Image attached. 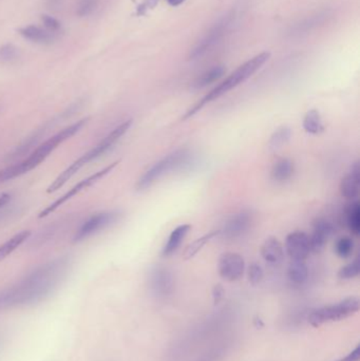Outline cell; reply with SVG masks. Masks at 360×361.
Masks as SVG:
<instances>
[{
	"label": "cell",
	"mask_w": 360,
	"mask_h": 361,
	"mask_svg": "<svg viewBox=\"0 0 360 361\" xmlns=\"http://www.w3.org/2000/svg\"><path fill=\"white\" fill-rule=\"evenodd\" d=\"M253 223V214L249 210H241L228 219L223 228L220 229V237L235 240L242 237Z\"/></svg>",
	"instance_id": "cell-12"
},
{
	"label": "cell",
	"mask_w": 360,
	"mask_h": 361,
	"mask_svg": "<svg viewBox=\"0 0 360 361\" xmlns=\"http://www.w3.org/2000/svg\"><path fill=\"white\" fill-rule=\"evenodd\" d=\"M225 72V68L222 67V66H216V67L207 70V71L201 74V75L194 80V88L202 89L205 88V87L209 86V85L213 84V82L219 80L220 78H223Z\"/></svg>",
	"instance_id": "cell-24"
},
{
	"label": "cell",
	"mask_w": 360,
	"mask_h": 361,
	"mask_svg": "<svg viewBox=\"0 0 360 361\" xmlns=\"http://www.w3.org/2000/svg\"><path fill=\"white\" fill-rule=\"evenodd\" d=\"M122 218L120 210H106L89 216L80 225L73 235L74 243H80L92 235L109 228Z\"/></svg>",
	"instance_id": "cell-7"
},
{
	"label": "cell",
	"mask_w": 360,
	"mask_h": 361,
	"mask_svg": "<svg viewBox=\"0 0 360 361\" xmlns=\"http://www.w3.org/2000/svg\"><path fill=\"white\" fill-rule=\"evenodd\" d=\"M360 273L359 259H355L353 262L349 263L346 267H342L338 271V277L342 280H350L356 278Z\"/></svg>",
	"instance_id": "cell-29"
},
{
	"label": "cell",
	"mask_w": 360,
	"mask_h": 361,
	"mask_svg": "<svg viewBox=\"0 0 360 361\" xmlns=\"http://www.w3.org/2000/svg\"><path fill=\"white\" fill-rule=\"evenodd\" d=\"M31 237V231H23L20 233L13 235L10 239L6 240L4 243L0 244V261L6 259L8 255L12 254L19 246L23 245L25 242Z\"/></svg>",
	"instance_id": "cell-20"
},
{
	"label": "cell",
	"mask_w": 360,
	"mask_h": 361,
	"mask_svg": "<svg viewBox=\"0 0 360 361\" xmlns=\"http://www.w3.org/2000/svg\"><path fill=\"white\" fill-rule=\"evenodd\" d=\"M42 21L44 23V27L50 30L53 33L58 32L59 30H61V23H59L57 19H55L54 17L49 16V15H42Z\"/></svg>",
	"instance_id": "cell-33"
},
{
	"label": "cell",
	"mask_w": 360,
	"mask_h": 361,
	"mask_svg": "<svg viewBox=\"0 0 360 361\" xmlns=\"http://www.w3.org/2000/svg\"><path fill=\"white\" fill-rule=\"evenodd\" d=\"M10 201L11 195H8V193H2V195H0V209L4 207Z\"/></svg>",
	"instance_id": "cell-36"
},
{
	"label": "cell",
	"mask_w": 360,
	"mask_h": 361,
	"mask_svg": "<svg viewBox=\"0 0 360 361\" xmlns=\"http://www.w3.org/2000/svg\"><path fill=\"white\" fill-rule=\"evenodd\" d=\"M360 358V348L356 347L354 351L351 352L344 360L340 361H359Z\"/></svg>",
	"instance_id": "cell-35"
},
{
	"label": "cell",
	"mask_w": 360,
	"mask_h": 361,
	"mask_svg": "<svg viewBox=\"0 0 360 361\" xmlns=\"http://www.w3.org/2000/svg\"><path fill=\"white\" fill-rule=\"evenodd\" d=\"M302 126H304V131L310 135H321L325 131L323 118H321L318 110L316 109H311L306 112Z\"/></svg>",
	"instance_id": "cell-22"
},
{
	"label": "cell",
	"mask_w": 360,
	"mask_h": 361,
	"mask_svg": "<svg viewBox=\"0 0 360 361\" xmlns=\"http://www.w3.org/2000/svg\"><path fill=\"white\" fill-rule=\"evenodd\" d=\"M19 33L25 39L38 42V44H48V42H52V35L36 25H27V27H21L19 30Z\"/></svg>",
	"instance_id": "cell-25"
},
{
	"label": "cell",
	"mask_w": 360,
	"mask_h": 361,
	"mask_svg": "<svg viewBox=\"0 0 360 361\" xmlns=\"http://www.w3.org/2000/svg\"><path fill=\"white\" fill-rule=\"evenodd\" d=\"M118 162L112 163V164L108 165V166L105 167V169L97 171V173H93V175L87 177L86 179L82 180H80V182H78L77 184L74 185V186L72 187L71 189H69V190H68L67 192L65 193V195H61V197H58V199L55 200V201L53 202V203H51L50 205L46 206V207L44 208V209L42 210V212H40L39 216H38V218H44V216H48L49 214H52V212H54L55 210L57 209V208L61 207V206L63 205V204H65L66 202L69 201L70 199H72V197H75L76 195H78V193L82 192V191H84L85 189H87L88 188V187H90L91 185L94 184V183L97 182V180L103 179V178L106 177V176H107L108 173H111V171H113V169H116V166H118Z\"/></svg>",
	"instance_id": "cell-8"
},
{
	"label": "cell",
	"mask_w": 360,
	"mask_h": 361,
	"mask_svg": "<svg viewBox=\"0 0 360 361\" xmlns=\"http://www.w3.org/2000/svg\"><path fill=\"white\" fill-rule=\"evenodd\" d=\"M360 185V166L356 162L351 167L350 171L342 178L340 182V193L348 200H354L359 197Z\"/></svg>",
	"instance_id": "cell-17"
},
{
	"label": "cell",
	"mask_w": 360,
	"mask_h": 361,
	"mask_svg": "<svg viewBox=\"0 0 360 361\" xmlns=\"http://www.w3.org/2000/svg\"><path fill=\"white\" fill-rule=\"evenodd\" d=\"M295 173V165L290 159H280L275 163L271 171V177L277 183H285L291 179Z\"/></svg>",
	"instance_id": "cell-19"
},
{
	"label": "cell",
	"mask_w": 360,
	"mask_h": 361,
	"mask_svg": "<svg viewBox=\"0 0 360 361\" xmlns=\"http://www.w3.org/2000/svg\"><path fill=\"white\" fill-rule=\"evenodd\" d=\"M291 137V128L287 126L280 127V128L277 129V130L273 133L272 137H270L268 147L273 150L279 149V148L283 147V145H285V144L290 141Z\"/></svg>",
	"instance_id": "cell-27"
},
{
	"label": "cell",
	"mask_w": 360,
	"mask_h": 361,
	"mask_svg": "<svg viewBox=\"0 0 360 361\" xmlns=\"http://www.w3.org/2000/svg\"><path fill=\"white\" fill-rule=\"evenodd\" d=\"M190 229H192V225L190 224H183L175 227V228L171 231L166 244H165L164 247H163V257L173 256V255L179 250L181 244L183 243L184 239H185L186 235L190 233Z\"/></svg>",
	"instance_id": "cell-18"
},
{
	"label": "cell",
	"mask_w": 360,
	"mask_h": 361,
	"mask_svg": "<svg viewBox=\"0 0 360 361\" xmlns=\"http://www.w3.org/2000/svg\"><path fill=\"white\" fill-rule=\"evenodd\" d=\"M18 49L11 44H4L0 48V63H12L18 59Z\"/></svg>",
	"instance_id": "cell-30"
},
{
	"label": "cell",
	"mask_w": 360,
	"mask_h": 361,
	"mask_svg": "<svg viewBox=\"0 0 360 361\" xmlns=\"http://www.w3.org/2000/svg\"><path fill=\"white\" fill-rule=\"evenodd\" d=\"M224 294H225V292H224L223 286H220V284H217V286H213V298L215 305H219V303L221 302L222 299H223Z\"/></svg>",
	"instance_id": "cell-34"
},
{
	"label": "cell",
	"mask_w": 360,
	"mask_h": 361,
	"mask_svg": "<svg viewBox=\"0 0 360 361\" xmlns=\"http://www.w3.org/2000/svg\"><path fill=\"white\" fill-rule=\"evenodd\" d=\"M218 271H219L222 279L225 281H238L244 275V259L237 252H224L220 256L219 262H218Z\"/></svg>",
	"instance_id": "cell-11"
},
{
	"label": "cell",
	"mask_w": 360,
	"mask_h": 361,
	"mask_svg": "<svg viewBox=\"0 0 360 361\" xmlns=\"http://www.w3.org/2000/svg\"><path fill=\"white\" fill-rule=\"evenodd\" d=\"M270 53L262 52L260 53V54L256 55L255 57L249 59V61H247V63H243L236 71L232 72L230 76H228L223 82H220L217 87H215L213 90L209 91L200 101L197 102V103L184 114L182 121L188 120V118H192V116H196L205 106L219 99L222 95L230 92V90L236 88V87L240 86L243 82H247L256 72L259 71V70L266 65V61L270 59Z\"/></svg>",
	"instance_id": "cell-3"
},
{
	"label": "cell",
	"mask_w": 360,
	"mask_h": 361,
	"mask_svg": "<svg viewBox=\"0 0 360 361\" xmlns=\"http://www.w3.org/2000/svg\"><path fill=\"white\" fill-rule=\"evenodd\" d=\"M148 286L154 296L166 298L175 290V277L166 267H156L150 271Z\"/></svg>",
	"instance_id": "cell-10"
},
{
	"label": "cell",
	"mask_w": 360,
	"mask_h": 361,
	"mask_svg": "<svg viewBox=\"0 0 360 361\" xmlns=\"http://www.w3.org/2000/svg\"><path fill=\"white\" fill-rule=\"evenodd\" d=\"M262 258L271 265H279L285 260V248L277 238L270 237L263 242L260 250Z\"/></svg>",
	"instance_id": "cell-16"
},
{
	"label": "cell",
	"mask_w": 360,
	"mask_h": 361,
	"mask_svg": "<svg viewBox=\"0 0 360 361\" xmlns=\"http://www.w3.org/2000/svg\"><path fill=\"white\" fill-rule=\"evenodd\" d=\"M247 275H249V280L253 286H257L262 281L264 277L263 269L259 263H252L247 269Z\"/></svg>",
	"instance_id": "cell-31"
},
{
	"label": "cell",
	"mask_w": 360,
	"mask_h": 361,
	"mask_svg": "<svg viewBox=\"0 0 360 361\" xmlns=\"http://www.w3.org/2000/svg\"><path fill=\"white\" fill-rule=\"evenodd\" d=\"M97 4V0H80L76 12L80 16H87L95 10Z\"/></svg>",
	"instance_id": "cell-32"
},
{
	"label": "cell",
	"mask_w": 360,
	"mask_h": 361,
	"mask_svg": "<svg viewBox=\"0 0 360 361\" xmlns=\"http://www.w3.org/2000/svg\"><path fill=\"white\" fill-rule=\"evenodd\" d=\"M197 163L196 156L188 149H178L167 154L158 162L154 163L137 180L135 189L139 192L147 190L154 183L162 179L171 171H185L192 169Z\"/></svg>",
	"instance_id": "cell-5"
},
{
	"label": "cell",
	"mask_w": 360,
	"mask_h": 361,
	"mask_svg": "<svg viewBox=\"0 0 360 361\" xmlns=\"http://www.w3.org/2000/svg\"><path fill=\"white\" fill-rule=\"evenodd\" d=\"M287 277L292 283L304 284L308 280L309 269L304 260H292L287 269Z\"/></svg>",
	"instance_id": "cell-21"
},
{
	"label": "cell",
	"mask_w": 360,
	"mask_h": 361,
	"mask_svg": "<svg viewBox=\"0 0 360 361\" xmlns=\"http://www.w3.org/2000/svg\"><path fill=\"white\" fill-rule=\"evenodd\" d=\"M359 311V300L356 297H349L336 305H327L315 310L309 317V322L315 328L329 322H340Z\"/></svg>",
	"instance_id": "cell-6"
},
{
	"label": "cell",
	"mask_w": 360,
	"mask_h": 361,
	"mask_svg": "<svg viewBox=\"0 0 360 361\" xmlns=\"http://www.w3.org/2000/svg\"><path fill=\"white\" fill-rule=\"evenodd\" d=\"M132 120L125 121L122 124L116 127L113 130L110 131V133H108L99 144H97L92 149L82 154L77 160L74 161L69 167H67L56 179L53 180L52 184L49 186L48 190L46 191L51 193L58 190L68 180L71 179L73 176H75L82 167L86 166V165L93 162V161L97 160V159L101 158L104 154H107V152L128 133L129 129L132 126Z\"/></svg>",
	"instance_id": "cell-4"
},
{
	"label": "cell",
	"mask_w": 360,
	"mask_h": 361,
	"mask_svg": "<svg viewBox=\"0 0 360 361\" xmlns=\"http://www.w3.org/2000/svg\"><path fill=\"white\" fill-rule=\"evenodd\" d=\"M347 226L353 235H359L360 233V204L352 202L346 209Z\"/></svg>",
	"instance_id": "cell-26"
},
{
	"label": "cell",
	"mask_w": 360,
	"mask_h": 361,
	"mask_svg": "<svg viewBox=\"0 0 360 361\" xmlns=\"http://www.w3.org/2000/svg\"><path fill=\"white\" fill-rule=\"evenodd\" d=\"M230 25V21H228V18L223 19L221 23L216 25V27L197 44L196 48L192 50V52H190V59H196L198 57L202 56L203 54L207 52L209 49L213 48L215 46L216 42H218V40L222 37L224 32L226 31V27Z\"/></svg>",
	"instance_id": "cell-15"
},
{
	"label": "cell",
	"mask_w": 360,
	"mask_h": 361,
	"mask_svg": "<svg viewBox=\"0 0 360 361\" xmlns=\"http://www.w3.org/2000/svg\"><path fill=\"white\" fill-rule=\"evenodd\" d=\"M88 121L89 118H82V120L65 127L39 144L35 149L32 150L31 154L27 158L0 169V183L8 182V180L16 179V178L21 177V176L33 171L40 163L44 162L59 145L75 135Z\"/></svg>",
	"instance_id": "cell-2"
},
{
	"label": "cell",
	"mask_w": 360,
	"mask_h": 361,
	"mask_svg": "<svg viewBox=\"0 0 360 361\" xmlns=\"http://www.w3.org/2000/svg\"><path fill=\"white\" fill-rule=\"evenodd\" d=\"M285 250L292 260H306L311 254L308 233L300 231L289 233L285 239Z\"/></svg>",
	"instance_id": "cell-13"
},
{
	"label": "cell",
	"mask_w": 360,
	"mask_h": 361,
	"mask_svg": "<svg viewBox=\"0 0 360 361\" xmlns=\"http://www.w3.org/2000/svg\"><path fill=\"white\" fill-rule=\"evenodd\" d=\"M71 265L69 257H59L36 267L0 292V310L29 307L46 300L67 277Z\"/></svg>",
	"instance_id": "cell-1"
},
{
	"label": "cell",
	"mask_w": 360,
	"mask_h": 361,
	"mask_svg": "<svg viewBox=\"0 0 360 361\" xmlns=\"http://www.w3.org/2000/svg\"><path fill=\"white\" fill-rule=\"evenodd\" d=\"M167 1H168V4H170V6H180V4H183L185 0H167Z\"/></svg>",
	"instance_id": "cell-37"
},
{
	"label": "cell",
	"mask_w": 360,
	"mask_h": 361,
	"mask_svg": "<svg viewBox=\"0 0 360 361\" xmlns=\"http://www.w3.org/2000/svg\"><path fill=\"white\" fill-rule=\"evenodd\" d=\"M335 228H334L333 223L325 219H317L313 224L312 235L310 237L311 252H321V250L327 245L330 238L333 235Z\"/></svg>",
	"instance_id": "cell-14"
},
{
	"label": "cell",
	"mask_w": 360,
	"mask_h": 361,
	"mask_svg": "<svg viewBox=\"0 0 360 361\" xmlns=\"http://www.w3.org/2000/svg\"><path fill=\"white\" fill-rule=\"evenodd\" d=\"M72 112H73L72 109H67L66 111L61 112V116H55L52 120L44 123L42 126L38 127L36 130H34V133H32L31 135L25 137L17 147H15L14 149L12 150V152L8 154V156H6V161L12 162V161H16L18 160V159L23 158L34 146L37 145L38 142H39L57 123L61 122V120H63V118L68 116V114H72Z\"/></svg>",
	"instance_id": "cell-9"
},
{
	"label": "cell",
	"mask_w": 360,
	"mask_h": 361,
	"mask_svg": "<svg viewBox=\"0 0 360 361\" xmlns=\"http://www.w3.org/2000/svg\"><path fill=\"white\" fill-rule=\"evenodd\" d=\"M354 241L350 237H342L335 244V252L340 258L346 259L352 255Z\"/></svg>",
	"instance_id": "cell-28"
},
{
	"label": "cell",
	"mask_w": 360,
	"mask_h": 361,
	"mask_svg": "<svg viewBox=\"0 0 360 361\" xmlns=\"http://www.w3.org/2000/svg\"><path fill=\"white\" fill-rule=\"evenodd\" d=\"M338 361H340V360H338Z\"/></svg>",
	"instance_id": "cell-38"
},
{
	"label": "cell",
	"mask_w": 360,
	"mask_h": 361,
	"mask_svg": "<svg viewBox=\"0 0 360 361\" xmlns=\"http://www.w3.org/2000/svg\"><path fill=\"white\" fill-rule=\"evenodd\" d=\"M220 231H211L209 233H205L202 237L198 238L194 242L190 244L185 248L183 252V257L185 260L194 258L199 252L202 250V248L209 243L211 240L215 239L216 237H219Z\"/></svg>",
	"instance_id": "cell-23"
}]
</instances>
